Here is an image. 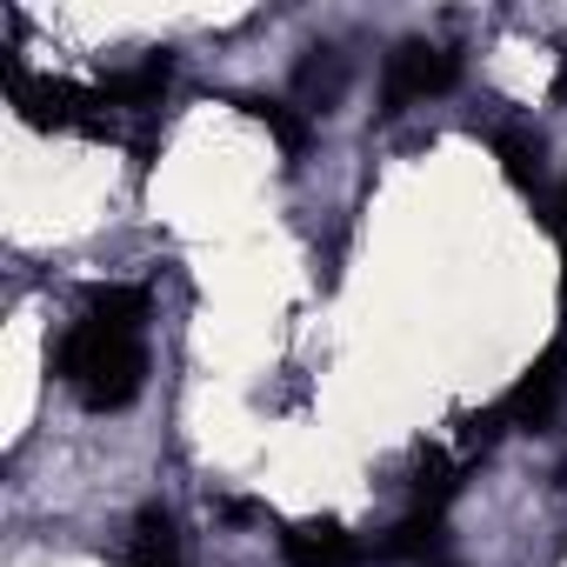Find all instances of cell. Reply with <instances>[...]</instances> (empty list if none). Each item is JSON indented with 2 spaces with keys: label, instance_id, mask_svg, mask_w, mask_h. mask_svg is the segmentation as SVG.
Instances as JSON below:
<instances>
[{
  "label": "cell",
  "instance_id": "cell-1",
  "mask_svg": "<svg viewBox=\"0 0 567 567\" xmlns=\"http://www.w3.org/2000/svg\"><path fill=\"white\" fill-rule=\"evenodd\" d=\"M54 374L74 388L81 408L94 414H114L141 394L147 381V341L141 334H121V328H101V321H74L61 341H54Z\"/></svg>",
  "mask_w": 567,
  "mask_h": 567
},
{
  "label": "cell",
  "instance_id": "cell-2",
  "mask_svg": "<svg viewBox=\"0 0 567 567\" xmlns=\"http://www.w3.org/2000/svg\"><path fill=\"white\" fill-rule=\"evenodd\" d=\"M8 81V101L21 107L28 127L41 134H81V141H121V114L101 101V87H74V81H48V74H28L21 61L0 68Z\"/></svg>",
  "mask_w": 567,
  "mask_h": 567
},
{
  "label": "cell",
  "instance_id": "cell-3",
  "mask_svg": "<svg viewBox=\"0 0 567 567\" xmlns=\"http://www.w3.org/2000/svg\"><path fill=\"white\" fill-rule=\"evenodd\" d=\"M454 74H461V54H447L434 41H401L388 54V68H381V114H408L414 101L447 94Z\"/></svg>",
  "mask_w": 567,
  "mask_h": 567
},
{
  "label": "cell",
  "instance_id": "cell-4",
  "mask_svg": "<svg viewBox=\"0 0 567 567\" xmlns=\"http://www.w3.org/2000/svg\"><path fill=\"white\" fill-rule=\"evenodd\" d=\"M560 394H567V341H554L507 394H501V414H507V427H520V434H534V427H547L554 421V408H560Z\"/></svg>",
  "mask_w": 567,
  "mask_h": 567
},
{
  "label": "cell",
  "instance_id": "cell-5",
  "mask_svg": "<svg viewBox=\"0 0 567 567\" xmlns=\"http://www.w3.org/2000/svg\"><path fill=\"white\" fill-rule=\"evenodd\" d=\"M280 554H288V567H354L361 560V540L341 527V520H288V534H280Z\"/></svg>",
  "mask_w": 567,
  "mask_h": 567
},
{
  "label": "cell",
  "instance_id": "cell-6",
  "mask_svg": "<svg viewBox=\"0 0 567 567\" xmlns=\"http://www.w3.org/2000/svg\"><path fill=\"white\" fill-rule=\"evenodd\" d=\"M167 81H174V61H167V54H147L141 68L107 74V81H101V101H107L114 114H147V107H161Z\"/></svg>",
  "mask_w": 567,
  "mask_h": 567
},
{
  "label": "cell",
  "instance_id": "cell-7",
  "mask_svg": "<svg viewBox=\"0 0 567 567\" xmlns=\"http://www.w3.org/2000/svg\"><path fill=\"white\" fill-rule=\"evenodd\" d=\"M441 527H447V514H427V507H408L394 527H388V540L374 547L381 560H441Z\"/></svg>",
  "mask_w": 567,
  "mask_h": 567
},
{
  "label": "cell",
  "instance_id": "cell-8",
  "mask_svg": "<svg viewBox=\"0 0 567 567\" xmlns=\"http://www.w3.org/2000/svg\"><path fill=\"white\" fill-rule=\"evenodd\" d=\"M147 315H154V295H147V288H127V280H114V288H94V295H87V321H101V328L141 334Z\"/></svg>",
  "mask_w": 567,
  "mask_h": 567
},
{
  "label": "cell",
  "instance_id": "cell-9",
  "mask_svg": "<svg viewBox=\"0 0 567 567\" xmlns=\"http://www.w3.org/2000/svg\"><path fill=\"white\" fill-rule=\"evenodd\" d=\"M134 567H187L167 507H141V514H134Z\"/></svg>",
  "mask_w": 567,
  "mask_h": 567
},
{
  "label": "cell",
  "instance_id": "cell-10",
  "mask_svg": "<svg viewBox=\"0 0 567 567\" xmlns=\"http://www.w3.org/2000/svg\"><path fill=\"white\" fill-rule=\"evenodd\" d=\"M494 154H501V174H507L520 194H540V181H547L540 134H527V127H501V134H494Z\"/></svg>",
  "mask_w": 567,
  "mask_h": 567
},
{
  "label": "cell",
  "instance_id": "cell-11",
  "mask_svg": "<svg viewBox=\"0 0 567 567\" xmlns=\"http://www.w3.org/2000/svg\"><path fill=\"white\" fill-rule=\"evenodd\" d=\"M240 107H247V114L280 141V154H308V114H295L288 101H260V94H247Z\"/></svg>",
  "mask_w": 567,
  "mask_h": 567
},
{
  "label": "cell",
  "instance_id": "cell-12",
  "mask_svg": "<svg viewBox=\"0 0 567 567\" xmlns=\"http://www.w3.org/2000/svg\"><path fill=\"white\" fill-rule=\"evenodd\" d=\"M454 487H461V467H454L447 454H421V467H414V507H427V514H447Z\"/></svg>",
  "mask_w": 567,
  "mask_h": 567
},
{
  "label": "cell",
  "instance_id": "cell-13",
  "mask_svg": "<svg viewBox=\"0 0 567 567\" xmlns=\"http://www.w3.org/2000/svg\"><path fill=\"white\" fill-rule=\"evenodd\" d=\"M554 227L567 234V187H560V200H554Z\"/></svg>",
  "mask_w": 567,
  "mask_h": 567
},
{
  "label": "cell",
  "instance_id": "cell-14",
  "mask_svg": "<svg viewBox=\"0 0 567 567\" xmlns=\"http://www.w3.org/2000/svg\"><path fill=\"white\" fill-rule=\"evenodd\" d=\"M560 295H567V234H560Z\"/></svg>",
  "mask_w": 567,
  "mask_h": 567
}]
</instances>
